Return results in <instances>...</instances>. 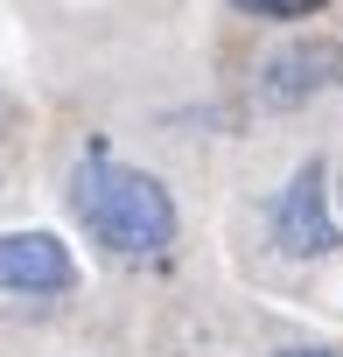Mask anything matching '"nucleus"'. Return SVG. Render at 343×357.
<instances>
[{"instance_id":"5","label":"nucleus","mask_w":343,"mask_h":357,"mask_svg":"<svg viewBox=\"0 0 343 357\" xmlns=\"http://www.w3.org/2000/svg\"><path fill=\"white\" fill-rule=\"evenodd\" d=\"M245 15H266V22H301V15H322L329 0H231Z\"/></svg>"},{"instance_id":"2","label":"nucleus","mask_w":343,"mask_h":357,"mask_svg":"<svg viewBox=\"0 0 343 357\" xmlns=\"http://www.w3.org/2000/svg\"><path fill=\"white\" fill-rule=\"evenodd\" d=\"M329 84H343V43H329V36L280 43L259 63V105H273V112H294V105L322 98Z\"/></svg>"},{"instance_id":"1","label":"nucleus","mask_w":343,"mask_h":357,"mask_svg":"<svg viewBox=\"0 0 343 357\" xmlns=\"http://www.w3.org/2000/svg\"><path fill=\"white\" fill-rule=\"evenodd\" d=\"M70 204L91 225V238L105 252H119V259H154V252L176 245V197H168L147 168H126V161L91 154L77 168Z\"/></svg>"},{"instance_id":"6","label":"nucleus","mask_w":343,"mask_h":357,"mask_svg":"<svg viewBox=\"0 0 343 357\" xmlns=\"http://www.w3.org/2000/svg\"><path fill=\"white\" fill-rule=\"evenodd\" d=\"M273 357H343V350H273Z\"/></svg>"},{"instance_id":"4","label":"nucleus","mask_w":343,"mask_h":357,"mask_svg":"<svg viewBox=\"0 0 343 357\" xmlns=\"http://www.w3.org/2000/svg\"><path fill=\"white\" fill-rule=\"evenodd\" d=\"M0 287L8 294H70L77 259L56 231H0Z\"/></svg>"},{"instance_id":"3","label":"nucleus","mask_w":343,"mask_h":357,"mask_svg":"<svg viewBox=\"0 0 343 357\" xmlns=\"http://www.w3.org/2000/svg\"><path fill=\"white\" fill-rule=\"evenodd\" d=\"M273 245L294 252V259H322V252L343 245V238H336V218H329V197H322V161H315V154L294 168V183H287L280 204H273Z\"/></svg>"}]
</instances>
